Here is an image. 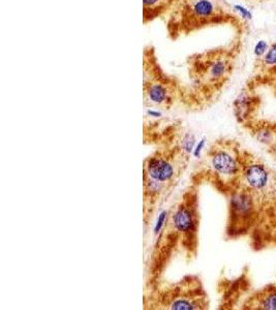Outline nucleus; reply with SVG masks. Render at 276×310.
I'll list each match as a JSON object with an SVG mask.
<instances>
[{"label": "nucleus", "mask_w": 276, "mask_h": 310, "mask_svg": "<svg viewBox=\"0 0 276 310\" xmlns=\"http://www.w3.org/2000/svg\"><path fill=\"white\" fill-rule=\"evenodd\" d=\"M237 52V45L232 44L187 57L191 85H184V107L189 110L204 109L218 97L234 71Z\"/></svg>", "instance_id": "1"}, {"label": "nucleus", "mask_w": 276, "mask_h": 310, "mask_svg": "<svg viewBox=\"0 0 276 310\" xmlns=\"http://www.w3.org/2000/svg\"><path fill=\"white\" fill-rule=\"evenodd\" d=\"M163 20L168 38L177 40L208 26L236 23L237 17L222 0H178Z\"/></svg>", "instance_id": "2"}, {"label": "nucleus", "mask_w": 276, "mask_h": 310, "mask_svg": "<svg viewBox=\"0 0 276 310\" xmlns=\"http://www.w3.org/2000/svg\"><path fill=\"white\" fill-rule=\"evenodd\" d=\"M242 154L243 149L237 141L226 137L217 140L206 152L201 171L193 177L197 178L193 184L206 180L228 197L238 187L242 173Z\"/></svg>", "instance_id": "3"}, {"label": "nucleus", "mask_w": 276, "mask_h": 310, "mask_svg": "<svg viewBox=\"0 0 276 310\" xmlns=\"http://www.w3.org/2000/svg\"><path fill=\"white\" fill-rule=\"evenodd\" d=\"M144 308L170 310H204L209 308V298L202 280L197 275H186L175 283L158 281L147 287Z\"/></svg>", "instance_id": "4"}, {"label": "nucleus", "mask_w": 276, "mask_h": 310, "mask_svg": "<svg viewBox=\"0 0 276 310\" xmlns=\"http://www.w3.org/2000/svg\"><path fill=\"white\" fill-rule=\"evenodd\" d=\"M184 84L168 75L160 66L157 51L151 45L143 51V94L145 107L169 111L182 105Z\"/></svg>", "instance_id": "5"}, {"label": "nucleus", "mask_w": 276, "mask_h": 310, "mask_svg": "<svg viewBox=\"0 0 276 310\" xmlns=\"http://www.w3.org/2000/svg\"><path fill=\"white\" fill-rule=\"evenodd\" d=\"M166 225L174 232L180 244V249L187 260L196 257L199 244V197L197 185L189 186L180 201L172 207Z\"/></svg>", "instance_id": "6"}, {"label": "nucleus", "mask_w": 276, "mask_h": 310, "mask_svg": "<svg viewBox=\"0 0 276 310\" xmlns=\"http://www.w3.org/2000/svg\"><path fill=\"white\" fill-rule=\"evenodd\" d=\"M187 166L188 162L179 157L173 150L159 146L144 160L143 179L159 183L171 191Z\"/></svg>", "instance_id": "7"}, {"label": "nucleus", "mask_w": 276, "mask_h": 310, "mask_svg": "<svg viewBox=\"0 0 276 310\" xmlns=\"http://www.w3.org/2000/svg\"><path fill=\"white\" fill-rule=\"evenodd\" d=\"M241 308L276 310V283L255 291L246 299Z\"/></svg>", "instance_id": "8"}, {"label": "nucleus", "mask_w": 276, "mask_h": 310, "mask_svg": "<svg viewBox=\"0 0 276 310\" xmlns=\"http://www.w3.org/2000/svg\"><path fill=\"white\" fill-rule=\"evenodd\" d=\"M257 97H255L251 90L241 92L234 102V112L236 118L240 123L245 124L252 120V116L256 110Z\"/></svg>", "instance_id": "9"}, {"label": "nucleus", "mask_w": 276, "mask_h": 310, "mask_svg": "<svg viewBox=\"0 0 276 310\" xmlns=\"http://www.w3.org/2000/svg\"><path fill=\"white\" fill-rule=\"evenodd\" d=\"M178 0H143V23L165 18Z\"/></svg>", "instance_id": "10"}, {"label": "nucleus", "mask_w": 276, "mask_h": 310, "mask_svg": "<svg viewBox=\"0 0 276 310\" xmlns=\"http://www.w3.org/2000/svg\"><path fill=\"white\" fill-rule=\"evenodd\" d=\"M261 63L263 66L273 68L276 66V42L272 44L268 51L266 52V54L260 59Z\"/></svg>", "instance_id": "11"}, {"label": "nucleus", "mask_w": 276, "mask_h": 310, "mask_svg": "<svg viewBox=\"0 0 276 310\" xmlns=\"http://www.w3.org/2000/svg\"><path fill=\"white\" fill-rule=\"evenodd\" d=\"M269 49V45L267 44V42L265 40H260L256 42V45L255 47V55L257 57V58H262L265 54L266 52L268 51Z\"/></svg>", "instance_id": "12"}, {"label": "nucleus", "mask_w": 276, "mask_h": 310, "mask_svg": "<svg viewBox=\"0 0 276 310\" xmlns=\"http://www.w3.org/2000/svg\"><path fill=\"white\" fill-rule=\"evenodd\" d=\"M236 10L240 13V15L242 16V18H246V19H252V14L249 13L247 10H245L244 7L241 6H236Z\"/></svg>", "instance_id": "13"}, {"label": "nucleus", "mask_w": 276, "mask_h": 310, "mask_svg": "<svg viewBox=\"0 0 276 310\" xmlns=\"http://www.w3.org/2000/svg\"><path fill=\"white\" fill-rule=\"evenodd\" d=\"M268 152L272 155V156L274 157V159L276 160V145L274 146V147H272L271 149H269V150H268Z\"/></svg>", "instance_id": "14"}]
</instances>
